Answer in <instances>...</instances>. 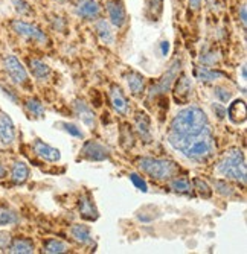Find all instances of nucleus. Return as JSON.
I'll list each match as a JSON object with an SVG mask.
<instances>
[{
	"label": "nucleus",
	"instance_id": "nucleus-1",
	"mask_svg": "<svg viewBox=\"0 0 247 254\" xmlns=\"http://www.w3.org/2000/svg\"><path fill=\"white\" fill-rule=\"evenodd\" d=\"M169 145L186 158L203 163L215 152V140L205 111L198 107H188L178 111L168 131Z\"/></svg>",
	"mask_w": 247,
	"mask_h": 254
},
{
	"label": "nucleus",
	"instance_id": "nucleus-8",
	"mask_svg": "<svg viewBox=\"0 0 247 254\" xmlns=\"http://www.w3.org/2000/svg\"><path fill=\"white\" fill-rule=\"evenodd\" d=\"M107 14L110 18V23L116 28H122L127 23V11L122 3V0H110L107 3Z\"/></svg>",
	"mask_w": 247,
	"mask_h": 254
},
{
	"label": "nucleus",
	"instance_id": "nucleus-31",
	"mask_svg": "<svg viewBox=\"0 0 247 254\" xmlns=\"http://www.w3.org/2000/svg\"><path fill=\"white\" fill-rule=\"evenodd\" d=\"M121 145L128 149L134 145V137H133V132L131 129L128 128V125H124L122 129H121Z\"/></svg>",
	"mask_w": 247,
	"mask_h": 254
},
{
	"label": "nucleus",
	"instance_id": "nucleus-22",
	"mask_svg": "<svg viewBox=\"0 0 247 254\" xmlns=\"http://www.w3.org/2000/svg\"><path fill=\"white\" fill-rule=\"evenodd\" d=\"M34 250H35L34 242L25 238H17L9 245V253H14V254H31L34 253Z\"/></svg>",
	"mask_w": 247,
	"mask_h": 254
},
{
	"label": "nucleus",
	"instance_id": "nucleus-9",
	"mask_svg": "<svg viewBox=\"0 0 247 254\" xmlns=\"http://www.w3.org/2000/svg\"><path fill=\"white\" fill-rule=\"evenodd\" d=\"M32 149H34L35 155L44 161H51V163H54V161H58L61 158V154L57 148L44 143L43 140H40V138H35L32 142Z\"/></svg>",
	"mask_w": 247,
	"mask_h": 254
},
{
	"label": "nucleus",
	"instance_id": "nucleus-35",
	"mask_svg": "<svg viewBox=\"0 0 247 254\" xmlns=\"http://www.w3.org/2000/svg\"><path fill=\"white\" fill-rule=\"evenodd\" d=\"M130 180L133 181V184H134V186H136L139 190H142V192H147V190H148L147 183H145V180H144L141 175H138V174H130Z\"/></svg>",
	"mask_w": 247,
	"mask_h": 254
},
{
	"label": "nucleus",
	"instance_id": "nucleus-15",
	"mask_svg": "<svg viewBox=\"0 0 247 254\" xmlns=\"http://www.w3.org/2000/svg\"><path fill=\"white\" fill-rule=\"evenodd\" d=\"M110 101H111V105H113L115 111L122 114V116H125V114L128 113V102L122 93V90L118 87V85H111L110 87Z\"/></svg>",
	"mask_w": 247,
	"mask_h": 254
},
{
	"label": "nucleus",
	"instance_id": "nucleus-38",
	"mask_svg": "<svg viewBox=\"0 0 247 254\" xmlns=\"http://www.w3.org/2000/svg\"><path fill=\"white\" fill-rule=\"evenodd\" d=\"M240 20L243 23V26L246 28V25H247V8H246V5H241V8H240Z\"/></svg>",
	"mask_w": 247,
	"mask_h": 254
},
{
	"label": "nucleus",
	"instance_id": "nucleus-17",
	"mask_svg": "<svg viewBox=\"0 0 247 254\" xmlns=\"http://www.w3.org/2000/svg\"><path fill=\"white\" fill-rule=\"evenodd\" d=\"M71 236L81 245H90L93 242L92 239V233L90 228L87 225H81V224H75L71 228Z\"/></svg>",
	"mask_w": 247,
	"mask_h": 254
},
{
	"label": "nucleus",
	"instance_id": "nucleus-27",
	"mask_svg": "<svg viewBox=\"0 0 247 254\" xmlns=\"http://www.w3.org/2000/svg\"><path fill=\"white\" fill-rule=\"evenodd\" d=\"M26 110L34 118H43L44 116V105L37 98H32V99L26 101Z\"/></svg>",
	"mask_w": 247,
	"mask_h": 254
},
{
	"label": "nucleus",
	"instance_id": "nucleus-2",
	"mask_svg": "<svg viewBox=\"0 0 247 254\" xmlns=\"http://www.w3.org/2000/svg\"><path fill=\"white\" fill-rule=\"evenodd\" d=\"M139 169L151 177L153 180H169L175 175L178 171L177 165L171 160L165 158H153V157H144L138 161Z\"/></svg>",
	"mask_w": 247,
	"mask_h": 254
},
{
	"label": "nucleus",
	"instance_id": "nucleus-34",
	"mask_svg": "<svg viewBox=\"0 0 247 254\" xmlns=\"http://www.w3.org/2000/svg\"><path fill=\"white\" fill-rule=\"evenodd\" d=\"M215 96L223 104H228L232 99V93H231L228 88H224V87H215Z\"/></svg>",
	"mask_w": 247,
	"mask_h": 254
},
{
	"label": "nucleus",
	"instance_id": "nucleus-36",
	"mask_svg": "<svg viewBox=\"0 0 247 254\" xmlns=\"http://www.w3.org/2000/svg\"><path fill=\"white\" fill-rule=\"evenodd\" d=\"M60 127H63L66 132H69V134L74 135V137H80V138L82 137L81 129H80L77 125H74V124H60Z\"/></svg>",
	"mask_w": 247,
	"mask_h": 254
},
{
	"label": "nucleus",
	"instance_id": "nucleus-37",
	"mask_svg": "<svg viewBox=\"0 0 247 254\" xmlns=\"http://www.w3.org/2000/svg\"><path fill=\"white\" fill-rule=\"evenodd\" d=\"M212 110H214L215 116H217L218 119H223L224 116H226V108H224L223 105H220V104H214V105H212Z\"/></svg>",
	"mask_w": 247,
	"mask_h": 254
},
{
	"label": "nucleus",
	"instance_id": "nucleus-12",
	"mask_svg": "<svg viewBox=\"0 0 247 254\" xmlns=\"http://www.w3.org/2000/svg\"><path fill=\"white\" fill-rule=\"evenodd\" d=\"M15 138V127L8 114L0 111V142L3 145H11Z\"/></svg>",
	"mask_w": 247,
	"mask_h": 254
},
{
	"label": "nucleus",
	"instance_id": "nucleus-42",
	"mask_svg": "<svg viewBox=\"0 0 247 254\" xmlns=\"http://www.w3.org/2000/svg\"><path fill=\"white\" fill-rule=\"evenodd\" d=\"M243 79H246V67H243Z\"/></svg>",
	"mask_w": 247,
	"mask_h": 254
},
{
	"label": "nucleus",
	"instance_id": "nucleus-32",
	"mask_svg": "<svg viewBox=\"0 0 247 254\" xmlns=\"http://www.w3.org/2000/svg\"><path fill=\"white\" fill-rule=\"evenodd\" d=\"M194 186H195V189H197V192H198L200 196H203V198H211L212 190H211V188L208 186V183H206V181L200 180V178H195V180H194Z\"/></svg>",
	"mask_w": 247,
	"mask_h": 254
},
{
	"label": "nucleus",
	"instance_id": "nucleus-40",
	"mask_svg": "<svg viewBox=\"0 0 247 254\" xmlns=\"http://www.w3.org/2000/svg\"><path fill=\"white\" fill-rule=\"evenodd\" d=\"M200 3H201V0H189V6L192 9H198L200 8Z\"/></svg>",
	"mask_w": 247,
	"mask_h": 254
},
{
	"label": "nucleus",
	"instance_id": "nucleus-41",
	"mask_svg": "<svg viewBox=\"0 0 247 254\" xmlns=\"http://www.w3.org/2000/svg\"><path fill=\"white\" fill-rule=\"evenodd\" d=\"M5 175H6V169L2 163H0V178H3Z\"/></svg>",
	"mask_w": 247,
	"mask_h": 254
},
{
	"label": "nucleus",
	"instance_id": "nucleus-21",
	"mask_svg": "<svg viewBox=\"0 0 247 254\" xmlns=\"http://www.w3.org/2000/svg\"><path fill=\"white\" fill-rule=\"evenodd\" d=\"M29 68H31V73L40 81L49 79V76L52 75L51 67L48 64H44L43 61H40V60H31L29 61Z\"/></svg>",
	"mask_w": 247,
	"mask_h": 254
},
{
	"label": "nucleus",
	"instance_id": "nucleus-30",
	"mask_svg": "<svg viewBox=\"0 0 247 254\" xmlns=\"http://www.w3.org/2000/svg\"><path fill=\"white\" fill-rule=\"evenodd\" d=\"M214 188L223 196H232L234 192H235L231 184H228L226 181H221V180H214Z\"/></svg>",
	"mask_w": 247,
	"mask_h": 254
},
{
	"label": "nucleus",
	"instance_id": "nucleus-11",
	"mask_svg": "<svg viewBox=\"0 0 247 254\" xmlns=\"http://www.w3.org/2000/svg\"><path fill=\"white\" fill-rule=\"evenodd\" d=\"M74 110L75 114L81 119V122L87 127V128H95L96 127V116L92 111V108L88 107L82 99H77L74 102Z\"/></svg>",
	"mask_w": 247,
	"mask_h": 254
},
{
	"label": "nucleus",
	"instance_id": "nucleus-14",
	"mask_svg": "<svg viewBox=\"0 0 247 254\" xmlns=\"http://www.w3.org/2000/svg\"><path fill=\"white\" fill-rule=\"evenodd\" d=\"M192 95V84L188 79L186 75H182L180 78L177 76V85H175V91H174V98L178 104H185L189 101Z\"/></svg>",
	"mask_w": 247,
	"mask_h": 254
},
{
	"label": "nucleus",
	"instance_id": "nucleus-23",
	"mask_svg": "<svg viewBox=\"0 0 247 254\" xmlns=\"http://www.w3.org/2000/svg\"><path fill=\"white\" fill-rule=\"evenodd\" d=\"M169 188L177 192V193H185V195H191L194 188L188 178L185 177H175L169 181Z\"/></svg>",
	"mask_w": 247,
	"mask_h": 254
},
{
	"label": "nucleus",
	"instance_id": "nucleus-16",
	"mask_svg": "<svg viewBox=\"0 0 247 254\" xmlns=\"http://www.w3.org/2000/svg\"><path fill=\"white\" fill-rule=\"evenodd\" d=\"M125 81L133 96H141L145 88V78L138 72H130L125 75Z\"/></svg>",
	"mask_w": 247,
	"mask_h": 254
},
{
	"label": "nucleus",
	"instance_id": "nucleus-18",
	"mask_svg": "<svg viewBox=\"0 0 247 254\" xmlns=\"http://www.w3.org/2000/svg\"><path fill=\"white\" fill-rule=\"evenodd\" d=\"M226 114L234 124H237V125L243 124L246 121V104H244V101H241V99L234 101L231 104L229 110H226Z\"/></svg>",
	"mask_w": 247,
	"mask_h": 254
},
{
	"label": "nucleus",
	"instance_id": "nucleus-4",
	"mask_svg": "<svg viewBox=\"0 0 247 254\" xmlns=\"http://www.w3.org/2000/svg\"><path fill=\"white\" fill-rule=\"evenodd\" d=\"M11 26H12V31L17 35L23 37L25 40L34 41V43H40V44L48 43V35L44 34L40 28L31 25V23H26L23 20H14L11 23Z\"/></svg>",
	"mask_w": 247,
	"mask_h": 254
},
{
	"label": "nucleus",
	"instance_id": "nucleus-3",
	"mask_svg": "<svg viewBox=\"0 0 247 254\" xmlns=\"http://www.w3.org/2000/svg\"><path fill=\"white\" fill-rule=\"evenodd\" d=\"M218 174L223 177H228L237 181H241L243 184L246 183V158L244 154L240 149H232L224 155V158L217 166Z\"/></svg>",
	"mask_w": 247,
	"mask_h": 254
},
{
	"label": "nucleus",
	"instance_id": "nucleus-20",
	"mask_svg": "<svg viewBox=\"0 0 247 254\" xmlns=\"http://www.w3.org/2000/svg\"><path fill=\"white\" fill-rule=\"evenodd\" d=\"M136 129H138L139 135L142 137V140H145V142L151 140V122L145 113L136 114Z\"/></svg>",
	"mask_w": 247,
	"mask_h": 254
},
{
	"label": "nucleus",
	"instance_id": "nucleus-6",
	"mask_svg": "<svg viewBox=\"0 0 247 254\" xmlns=\"http://www.w3.org/2000/svg\"><path fill=\"white\" fill-rule=\"evenodd\" d=\"M180 68H182V61L180 60H175L171 65H169V68H168V72L161 78V81L156 84V91H154V95H165L166 91L171 88V85H172V82L177 79V76H178V72H180Z\"/></svg>",
	"mask_w": 247,
	"mask_h": 254
},
{
	"label": "nucleus",
	"instance_id": "nucleus-13",
	"mask_svg": "<svg viewBox=\"0 0 247 254\" xmlns=\"http://www.w3.org/2000/svg\"><path fill=\"white\" fill-rule=\"evenodd\" d=\"M80 215L85 221H96L98 219L99 213H98V209L95 207V202H93L90 193H84L80 198Z\"/></svg>",
	"mask_w": 247,
	"mask_h": 254
},
{
	"label": "nucleus",
	"instance_id": "nucleus-5",
	"mask_svg": "<svg viewBox=\"0 0 247 254\" xmlns=\"http://www.w3.org/2000/svg\"><path fill=\"white\" fill-rule=\"evenodd\" d=\"M3 67L6 73L9 75V78L15 82V84H25L28 81V73H26V68L23 67L14 55H8L3 60Z\"/></svg>",
	"mask_w": 247,
	"mask_h": 254
},
{
	"label": "nucleus",
	"instance_id": "nucleus-7",
	"mask_svg": "<svg viewBox=\"0 0 247 254\" xmlns=\"http://www.w3.org/2000/svg\"><path fill=\"white\" fill-rule=\"evenodd\" d=\"M81 154L88 161H104L110 157L108 149L96 140H88L84 143Z\"/></svg>",
	"mask_w": 247,
	"mask_h": 254
},
{
	"label": "nucleus",
	"instance_id": "nucleus-19",
	"mask_svg": "<svg viewBox=\"0 0 247 254\" xmlns=\"http://www.w3.org/2000/svg\"><path fill=\"white\" fill-rule=\"evenodd\" d=\"M96 34L104 44H113L115 43V34L111 31L110 23L105 18H101L96 21Z\"/></svg>",
	"mask_w": 247,
	"mask_h": 254
},
{
	"label": "nucleus",
	"instance_id": "nucleus-26",
	"mask_svg": "<svg viewBox=\"0 0 247 254\" xmlns=\"http://www.w3.org/2000/svg\"><path fill=\"white\" fill-rule=\"evenodd\" d=\"M164 11V0H148L147 2V17L150 20H159Z\"/></svg>",
	"mask_w": 247,
	"mask_h": 254
},
{
	"label": "nucleus",
	"instance_id": "nucleus-28",
	"mask_svg": "<svg viewBox=\"0 0 247 254\" xmlns=\"http://www.w3.org/2000/svg\"><path fill=\"white\" fill-rule=\"evenodd\" d=\"M18 222V216L14 210L8 209V207H0V225H12Z\"/></svg>",
	"mask_w": 247,
	"mask_h": 254
},
{
	"label": "nucleus",
	"instance_id": "nucleus-10",
	"mask_svg": "<svg viewBox=\"0 0 247 254\" xmlns=\"http://www.w3.org/2000/svg\"><path fill=\"white\" fill-rule=\"evenodd\" d=\"M75 11L84 20H96L101 15V6L96 0H78Z\"/></svg>",
	"mask_w": 247,
	"mask_h": 254
},
{
	"label": "nucleus",
	"instance_id": "nucleus-39",
	"mask_svg": "<svg viewBox=\"0 0 247 254\" xmlns=\"http://www.w3.org/2000/svg\"><path fill=\"white\" fill-rule=\"evenodd\" d=\"M161 51H162V55H168V52H169V43L168 41H162V44H161Z\"/></svg>",
	"mask_w": 247,
	"mask_h": 254
},
{
	"label": "nucleus",
	"instance_id": "nucleus-29",
	"mask_svg": "<svg viewBox=\"0 0 247 254\" xmlns=\"http://www.w3.org/2000/svg\"><path fill=\"white\" fill-rule=\"evenodd\" d=\"M67 251V245L63 241L58 239H49L46 244H44V253L49 254H60V253H66Z\"/></svg>",
	"mask_w": 247,
	"mask_h": 254
},
{
	"label": "nucleus",
	"instance_id": "nucleus-33",
	"mask_svg": "<svg viewBox=\"0 0 247 254\" xmlns=\"http://www.w3.org/2000/svg\"><path fill=\"white\" fill-rule=\"evenodd\" d=\"M14 9L20 14V15H29L31 14V6L26 0H11Z\"/></svg>",
	"mask_w": 247,
	"mask_h": 254
},
{
	"label": "nucleus",
	"instance_id": "nucleus-24",
	"mask_svg": "<svg viewBox=\"0 0 247 254\" xmlns=\"http://www.w3.org/2000/svg\"><path fill=\"white\" fill-rule=\"evenodd\" d=\"M11 178H12V181L17 183V184L25 183V181L29 178V168L23 163V161H17V163L12 165Z\"/></svg>",
	"mask_w": 247,
	"mask_h": 254
},
{
	"label": "nucleus",
	"instance_id": "nucleus-25",
	"mask_svg": "<svg viewBox=\"0 0 247 254\" xmlns=\"http://www.w3.org/2000/svg\"><path fill=\"white\" fill-rule=\"evenodd\" d=\"M195 76L200 81L209 82V81H217V79L223 78L224 73H221L218 70H212V68H208V67H198L195 70Z\"/></svg>",
	"mask_w": 247,
	"mask_h": 254
}]
</instances>
